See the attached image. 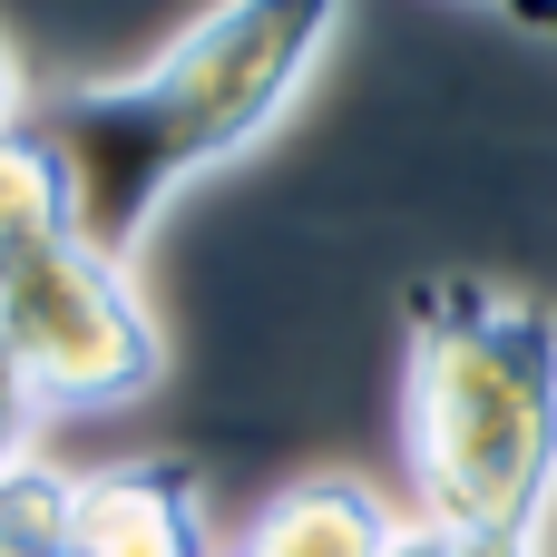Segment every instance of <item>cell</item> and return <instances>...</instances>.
I'll list each match as a JSON object with an SVG mask.
<instances>
[{"mask_svg":"<svg viewBox=\"0 0 557 557\" xmlns=\"http://www.w3.org/2000/svg\"><path fill=\"white\" fill-rule=\"evenodd\" d=\"M333 29H343V0H215L157 59L29 98L20 127L59 166L69 225L98 255L137 264L147 225L304 98Z\"/></svg>","mask_w":557,"mask_h":557,"instance_id":"obj_1","label":"cell"},{"mask_svg":"<svg viewBox=\"0 0 557 557\" xmlns=\"http://www.w3.org/2000/svg\"><path fill=\"white\" fill-rule=\"evenodd\" d=\"M235 557H245V548H235Z\"/></svg>","mask_w":557,"mask_h":557,"instance_id":"obj_11","label":"cell"},{"mask_svg":"<svg viewBox=\"0 0 557 557\" xmlns=\"http://www.w3.org/2000/svg\"><path fill=\"white\" fill-rule=\"evenodd\" d=\"M470 10H490L499 29H519V39H539V49H557V0H470Z\"/></svg>","mask_w":557,"mask_h":557,"instance_id":"obj_6","label":"cell"},{"mask_svg":"<svg viewBox=\"0 0 557 557\" xmlns=\"http://www.w3.org/2000/svg\"><path fill=\"white\" fill-rule=\"evenodd\" d=\"M29 117V78H20V59H10V39H0V137Z\"/></svg>","mask_w":557,"mask_h":557,"instance_id":"obj_9","label":"cell"},{"mask_svg":"<svg viewBox=\"0 0 557 557\" xmlns=\"http://www.w3.org/2000/svg\"><path fill=\"white\" fill-rule=\"evenodd\" d=\"M69 557H215L196 470L186 460L78 470V490H69Z\"/></svg>","mask_w":557,"mask_h":557,"instance_id":"obj_4","label":"cell"},{"mask_svg":"<svg viewBox=\"0 0 557 557\" xmlns=\"http://www.w3.org/2000/svg\"><path fill=\"white\" fill-rule=\"evenodd\" d=\"M392 529H401V519H392L362 480H333V470H323V480H294V490L264 499L245 557H382Z\"/></svg>","mask_w":557,"mask_h":557,"instance_id":"obj_5","label":"cell"},{"mask_svg":"<svg viewBox=\"0 0 557 557\" xmlns=\"http://www.w3.org/2000/svg\"><path fill=\"white\" fill-rule=\"evenodd\" d=\"M382 557H460V539H450V529H431V519H401Z\"/></svg>","mask_w":557,"mask_h":557,"instance_id":"obj_8","label":"cell"},{"mask_svg":"<svg viewBox=\"0 0 557 557\" xmlns=\"http://www.w3.org/2000/svg\"><path fill=\"white\" fill-rule=\"evenodd\" d=\"M29 421H39V411H29V392H20V372H10V352H0V460L29 450Z\"/></svg>","mask_w":557,"mask_h":557,"instance_id":"obj_7","label":"cell"},{"mask_svg":"<svg viewBox=\"0 0 557 557\" xmlns=\"http://www.w3.org/2000/svg\"><path fill=\"white\" fill-rule=\"evenodd\" d=\"M0 352L29 411H117L166 372V333L137 274L69 225L59 166L29 127L0 137Z\"/></svg>","mask_w":557,"mask_h":557,"instance_id":"obj_3","label":"cell"},{"mask_svg":"<svg viewBox=\"0 0 557 557\" xmlns=\"http://www.w3.org/2000/svg\"><path fill=\"white\" fill-rule=\"evenodd\" d=\"M401 441L431 529L539 548L557 499V313L490 274H431L411 294Z\"/></svg>","mask_w":557,"mask_h":557,"instance_id":"obj_2","label":"cell"},{"mask_svg":"<svg viewBox=\"0 0 557 557\" xmlns=\"http://www.w3.org/2000/svg\"><path fill=\"white\" fill-rule=\"evenodd\" d=\"M0 557H69V548H0Z\"/></svg>","mask_w":557,"mask_h":557,"instance_id":"obj_10","label":"cell"}]
</instances>
